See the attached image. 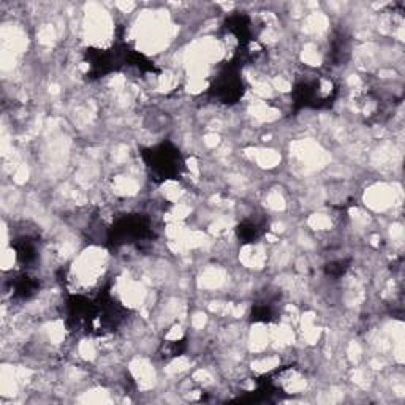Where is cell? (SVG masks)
Masks as SVG:
<instances>
[{
    "instance_id": "obj_3",
    "label": "cell",
    "mask_w": 405,
    "mask_h": 405,
    "mask_svg": "<svg viewBox=\"0 0 405 405\" xmlns=\"http://www.w3.org/2000/svg\"><path fill=\"white\" fill-rule=\"evenodd\" d=\"M152 238L154 230L151 220L141 214L119 217L108 231V244L114 249L122 247V245L147 242Z\"/></svg>"
},
{
    "instance_id": "obj_1",
    "label": "cell",
    "mask_w": 405,
    "mask_h": 405,
    "mask_svg": "<svg viewBox=\"0 0 405 405\" xmlns=\"http://www.w3.org/2000/svg\"><path fill=\"white\" fill-rule=\"evenodd\" d=\"M147 170L154 181L165 182L181 178L184 171V158H182L179 149L171 142H162L154 147H147L141 152Z\"/></svg>"
},
{
    "instance_id": "obj_11",
    "label": "cell",
    "mask_w": 405,
    "mask_h": 405,
    "mask_svg": "<svg viewBox=\"0 0 405 405\" xmlns=\"http://www.w3.org/2000/svg\"><path fill=\"white\" fill-rule=\"evenodd\" d=\"M347 270H349V261L339 260V261H333V263H329L327 266V274L333 279H339L344 276Z\"/></svg>"
},
{
    "instance_id": "obj_2",
    "label": "cell",
    "mask_w": 405,
    "mask_h": 405,
    "mask_svg": "<svg viewBox=\"0 0 405 405\" xmlns=\"http://www.w3.org/2000/svg\"><path fill=\"white\" fill-rule=\"evenodd\" d=\"M242 64L244 60L235 54L217 73L209 88V95L217 100V104L235 105L242 99L245 92V85L241 78Z\"/></svg>"
},
{
    "instance_id": "obj_7",
    "label": "cell",
    "mask_w": 405,
    "mask_h": 405,
    "mask_svg": "<svg viewBox=\"0 0 405 405\" xmlns=\"http://www.w3.org/2000/svg\"><path fill=\"white\" fill-rule=\"evenodd\" d=\"M40 282L35 277L28 276L27 272H22L11 281V295L15 299H28L38 292Z\"/></svg>"
},
{
    "instance_id": "obj_6",
    "label": "cell",
    "mask_w": 405,
    "mask_h": 405,
    "mask_svg": "<svg viewBox=\"0 0 405 405\" xmlns=\"http://www.w3.org/2000/svg\"><path fill=\"white\" fill-rule=\"evenodd\" d=\"M11 247L15 249L16 258L22 266H28L35 263L38 258V241L32 236H19L11 242Z\"/></svg>"
},
{
    "instance_id": "obj_12",
    "label": "cell",
    "mask_w": 405,
    "mask_h": 405,
    "mask_svg": "<svg viewBox=\"0 0 405 405\" xmlns=\"http://www.w3.org/2000/svg\"><path fill=\"white\" fill-rule=\"evenodd\" d=\"M185 350V339H181V340H173L170 342V344L165 347V358H174V356H179L181 353H184Z\"/></svg>"
},
{
    "instance_id": "obj_4",
    "label": "cell",
    "mask_w": 405,
    "mask_h": 405,
    "mask_svg": "<svg viewBox=\"0 0 405 405\" xmlns=\"http://www.w3.org/2000/svg\"><path fill=\"white\" fill-rule=\"evenodd\" d=\"M338 95L336 85L329 79L311 78L298 81L293 88V106L295 110L302 108H327Z\"/></svg>"
},
{
    "instance_id": "obj_8",
    "label": "cell",
    "mask_w": 405,
    "mask_h": 405,
    "mask_svg": "<svg viewBox=\"0 0 405 405\" xmlns=\"http://www.w3.org/2000/svg\"><path fill=\"white\" fill-rule=\"evenodd\" d=\"M267 230L263 220H244L242 224H239L236 228L238 238L241 239V242L250 244L255 242L256 239L263 236V233Z\"/></svg>"
},
{
    "instance_id": "obj_5",
    "label": "cell",
    "mask_w": 405,
    "mask_h": 405,
    "mask_svg": "<svg viewBox=\"0 0 405 405\" xmlns=\"http://www.w3.org/2000/svg\"><path fill=\"white\" fill-rule=\"evenodd\" d=\"M224 31L228 35L235 37L239 43L238 51H247L252 48L254 42V24L249 15L242 11H236L230 18H226L224 24Z\"/></svg>"
},
{
    "instance_id": "obj_10",
    "label": "cell",
    "mask_w": 405,
    "mask_h": 405,
    "mask_svg": "<svg viewBox=\"0 0 405 405\" xmlns=\"http://www.w3.org/2000/svg\"><path fill=\"white\" fill-rule=\"evenodd\" d=\"M347 54H349V40H347L345 35L339 33L333 40V43H331V59L340 64V62L345 60Z\"/></svg>"
},
{
    "instance_id": "obj_9",
    "label": "cell",
    "mask_w": 405,
    "mask_h": 405,
    "mask_svg": "<svg viewBox=\"0 0 405 405\" xmlns=\"http://www.w3.org/2000/svg\"><path fill=\"white\" fill-rule=\"evenodd\" d=\"M277 317V309L274 306V302L271 299L267 301H260L256 302L250 313V318H252L254 323H271L276 320Z\"/></svg>"
}]
</instances>
